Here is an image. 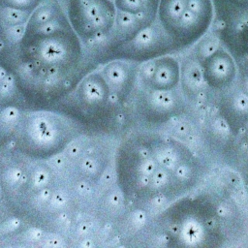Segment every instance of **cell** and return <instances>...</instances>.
Returning a JSON list of instances; mask_svg holds the SVG:
<instances>
[{
	"mask_svg": "<svg viewBox=\"0 0 248 248\" xmlns=\"http://www.w3.org/2000/svg\"><path fill=\"white\" fill-rule=\"evenodd\" d=\"M215 20L220 21L248 12V0H212Z\"/></svg>",
	"mask_w": 248,
	"mask_h": 248,
	"instance_id": "obj_10",
	"label": "cell"
},
{
	"mask_svg": "<svg viewBox=\"0 0 248 248\" xmlns=\"http://www.w3.org/2000/svg\"><path fill=\"white\" fill-rule=\"evenodd\" d=\"M246 185H247V191H248V169H247V174H246Z\"/></svg>",
	"mask_w": 248,
	"mask_h": 248,
	"instance_id": "obj_12",
	"label": "cell"
},
{
	"mask_svg": "<svg viewBox=\"0 0 248 248\" xmlns=\"http://www.w3.org/2000/svg\"><path fill=\"white\" fill-rule=\"evenodd\" d=\"M211 30L232 55L234 77L213 109L231 133L248 139V12L215 21Z\"/></svg>",
	"mask_w": 248,
	"mask_h": 248,
	"instance_id": "obj_3",
	"label": "cell"
},
{
	"mask_svg": "<svg viewBox=\"0 0 248 248\" xmlns=\"http://www.w3.org/2000/svg\"><path fill=\"white\" fill-rule=\"evenodd\" d=\"M110 89L102 72L94 71L80 80L77 88V97L82 109L98 112L106 108L110 96Z\"/></svg>",
	"mask_w": 248,
	"mask_h": 248,
	"instance_id": "obj_8",
	"label": "cell"
},
{
	"mask_svg": "<svg viewBox=\"0 0 248 248\" xmlns=\"http://www.w3.org/2000/svg\"><path fill=\"white\" fill-rule=\"evenodd\" d=\"M131 192L140 198L174 200L188 194L200 180L202 164L185 143L172 138H156L129 152Z\"/></svg>",
	"mask_w": 248,
	"mask_h": 248,
	"instance_id": "obj_2",
	"label": "cell"
},
{
	"mask_svg": "<svg viewBox=\"0 0 248 248\" xmlns=\"http://www.w3.org/2000/svg\"><path fill=\"white\" fill-rule=\"evenodd\" d=\"M18 129L17 140L21 147L33 155L45 156L65 144L70 132L66 123L48 112L29 115Z\"/></svg>",
	"mask_w": 248,
	"mask_h": 248,
	"instance_id": "obj_6",
	"label": "cell"
},
{
	"mask_svg": "<svg viewBox=\"0 0 248 248\" xmlns=\"http://www.w3.org/2000/svg\"><path fill=\"white\" fill-rule=\"evenodd\" d=\"M167 212L168 232L177 245H212L211 241L225 237L218 206L211 201L183 198Z\"/></svg>",
	"mask_w": 248,
	"mask_h": 248,
	"instance_id": "obj_5",
	"label": "cell"
},
{
	"mask_svg": "<svg viewBox=\"0 0 248 248\" xmlns=\"http://www.w3.org/2000/svg\"><path fill=\"white\" fill-rule=\"evenodd\" d=\"M12 70L34 90L52 94L78 70L83 45L59 0H46L33 11L12 46Z\"/></svg>",
	"mask_w": 248,
	"mask_h": 248,
	"instance_id": "obj_1",
	"label": "cell"
},
{
	"mask_svg": "<svg viewBox=\"0 0 248 248\" xmlns=\"http://www.w3.org/2000/svg\"><path fill=\"white\" fill-rule=\"evenodd\" d=\"M139 63L124 59L115 58L108 62L102 69V74L108 82L110 92L115 94H125L129 91L134 80L137 78Z\"/></svg>",
	"mask_w": 248,
	"mask_h": 248,
	"instance_id": "obj_9",
	"label": "cell"
},
{
	"mask_svg": "<svg viewBox=\"0 0 248 248\" xmlns=\"http://www.w3.org/2000/svg\"><path fill=\"white\" fill-rule=\"evenodd\" d=\"M137 77L154 92H168L181 79V66L172 54L158 56L140 63Z\"/></svg>",
	"mask_w": 248,
	"mask_h": 248,
	"instance_id": "obj_7",
	"label": "cell"
},
{
	"mask_svg": "<svg viewBox=\"0 0 248 248\" xmlns=\"http://www.w3.org/2000/svg\"><path fill=\"white\" fill-rule=\"evenodd\" d=\"M214 20L212 0H160L158 24L174 53L193 47L211 30Z\"/></svg>",
	"mask_w": 248,
	"mask_h": 248,
	"instance_id": "obj_4",
	"label": "cell"
},
{
	"mask_svg": "<svg viewBox=\"0 0 248 248\" xmlns=\"http://www.w3.org/2000/svg\"><path fill=\"white\" fill-rule=\"evenodd\" d=\"M46 0H0V9L30 15Z\"/></svg>",
	"mask_w": 248,
	"mask_h": 248,
	"instance_id": "obj_11",
	"label": "cell"
}]
</instances>
